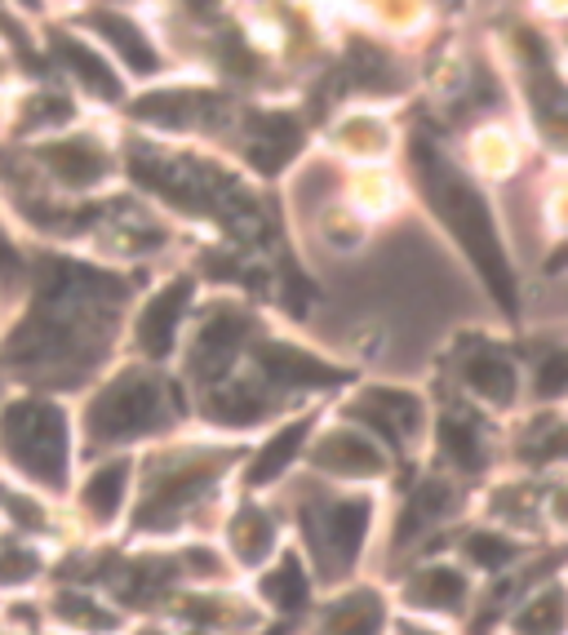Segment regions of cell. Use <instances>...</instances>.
<instances>
[{
  "instance_id": "6da1fadb",
  "label": "cell",
  "mask_w": 568,
  "mask_h": 635,
  "mask_svg": "<svg viewBox=\"0 0 568 635\" xmlns=\"http://www.w3.org/2000/svg\"><path fill=\"white\" fill-rule=\"evenodd\" d=\"M439 204H444V214H448L453 232H458V241L467 245V254L476 258V267L485 271L489 289L502 298V307H515L511 267H506V258H502V249H498V236H493V219H489L485 200H480V196H476L467 182L448 178V182L439 187Z\"/></svg>"
},
{
  "instance_id": "7a4b0ae2",
  "label": "cell",
  "mask_w": 568,
  "mask_h": 635,
  "mask_svg": "<svg viewBox=\"0 0 568 635\" xmlns=\"http://www.w3.org/2000/svg\"><path fill=\"white\" fill-rule=\"evenodd\" d=\"M10 449L14 463H23L32 476L41 480H58L63 476V454H67V427L63 413L49 404H14L10 409Z\"/></svg>"
},
{
  "instance_id": "3957f363",
  "label": "cell",
  "mask_w": 568,
  "mask_h": 635,
  "mask_svg": "<svg viewBox=\"0 0 568 635\" xmlns=\"http://www.w3.org/2000/svg\"><path fill=\"white\" fill-rule=\"evenodd\" d=\"M160 413V396L147 378H121L98 404H93V432L107 441H121V436H138L147 432Z\"/></svg>"
},
{
  "instance_id": "277c9868",
  "label": "cell",
  "mask_w": 568,
  "mask_h": 635,
  "mask_svg": "<svg viewBox=\"0 0 568 635\" xmlns=\"http://www.w3.org/2000/svg\"><path fill=\"white\" fill-rule=\"evenodd\" d=\"M187 302H191V280H174L169 289H160V293L147 302L143 321H138V343H143L147 356H165V352H169L174 330H178V321H182Z\"/></svg>"
},
{
  "instance_id": "5b68a950",
  "label": "cell",
  "mask_w": 568,
  "mask_h": 635,
  "mask_svg": "<svg viewBox=\"0 0 568 635\" xmlns=\"http://www.w3.org/2000/svg\"><path fill=\"white\" fill-rule=\"evenodd\" d=\"M263 369L271 382H285V387H315V382H343L347 374L343 369H333L298 347H263Z\"/></svg>"
},
{
  "instance_id": "8992f818",
  "label": "cell",
  "mask_w": 568,
  "mask_h": 635,
  "mask_svg": "<svg viewBox=\"0 0 568 635\" xmlns=\"http://www.w3.org/2000/svg\"><path fill=\"white\" fill-rule=\"evenodd\" d=\"M356 413H360L365 422H374L382 436H391V445H400V432H413V427H417L422 404H417L409 391H369Z\"/></svg>"
},
{
  "instance_id": "52a82bcc",
  "label": "cell",
  "mask_w": 568,
  "mask_h": 635,
  "mask_svg": "<svg viewBox=\"0 0 568 635\" xmlns=\"http://www.w3.org/2000/svg\"><path fill=\"white\" fill-rule=\"evenodd\" d=\"M54 54L76 71V80L89 89V93H98V98H121V80H116V71H111L89 45H80V41H71V36H54Z\"/></svg>"
},
{
  "instance_id": "ba28073f",
  "label": "cell",
  "mask_w": 568,
  "mask_h": 635,
  "mask_svg": "<svg viewBox=\"0 0 568 635\" xmlns=\"http://www.w3.org/2000/svg\"><path fill=\"white\" fill-rule=\"evenodd\" d=\"M241 338H245V321H241V315H232V311L213 315V321L204 325V334H200V343H196V369L200 374H218L226 360H232V352H236Z\"/></svg>"
},
{
  "instance_id": "9c48e42d",
  "label": "cell",
  "mask_w": 568,
  "mask_h": 635,
  "mask_svg": "<svg viewBox=\"0 0 568 635\" xmlns=\"http://www.w3.org/2000/svg\"><path fill=\"white\" fill-rule=\"evenodd\" d=\"M41 160H45L63 182H71V187H89V182H98L102 169H107L102 152H93L89 143H54V147H41Z\"/></svg>"
},
{
  "instance_id": "30bf717a",
  "label": "cell",
  "mask_w": 568,
  "mask_h": 635,
  "mask_svg": "<svg viewBox=\"0 0 568 635\" xmlns=\"http://www.w3.org/2000/svg\"><path fill=\"white\" fill-rule=\"evenodd\" d=\"M93 27L111 41V45H116V54L138 71V76H152L160 63H156V49L147 45V36L130 23V19H121V14H93Z\"/></svg>"
},
{
  "instance_id": "8fae6325",
  "label": "cell",
  "mask_w": 568,
  "mask_h": 635,
  "mask_svg": "<svg viewBox=\"0 0 568 635\" xmlns=\"http://www.w3.org/2000/svg\"><path fill=\"white\" fill-rule=\"evenodd\" d=\"M320 463L333 467V471H347V476H374V471H382V454L365 436H356V432L328 436L324 449H320Z\"/></svg>"
},
{
  "instance_id": "7c38bea8",
  "label": "cell",
  "mask_w": 568,
  "mask_h": 635,
  "mask_svg": "<svg viewBox=\"0 0 568 635\" xmlns=\"http://www.w3.org/2000/svg\"><path fill=\"white\" fill-rule=\"evenodd\" d=\"M254 130H258V147H254V165H263V169H276V165H285L293 152H298V121L293 116H280V112H271V116H258L254 121Z\"/></svg>"
},
{
  "instance_id": "4fadbf2b",
  "label": "cell",
  "mask_w": 568,
  "mask_h": 635,
  "mask_svg": "<svg viewBox=\"0 0 568 635\" xmlns=\"http://www.w3.org/2000/svg\"><path fill=\"white\" fill-rule=\"evenodd\" d=\"M307 432H311V422L302 417V422H289V427H285L280 436H271V445H267V449L258 454V463L249 467V484H267V480H276V476L298 458Z\"/></svg>"
},
{
  "instance_id": "5bb4252c",
  "label": "cell",
  "mask_w": 568,
  "mask_h": 635,
  "mask_svg": "<svg viewBox=\"0 0 568 635\" xmlns=\"http://www.w3.org/2000/svg\"><path fill=\"white\" fill-rule=\"evenodd\" d=\"M365 528H369V506L365 502H337L328 515V543L337 552V560H352L365 543Z\"/></svg>"
},
{
  "instance_id": "9a60e30c",
  "label": "cell",
  "mask_w": 568,
  "mask_h": 635,
  "mask_svg": "<svg viewBox=\"0 0 568 635\" xmlns=\"http://www.w3.org/2000/svg\"><path fill=\"white\" fill-rule=\"evenodd\" d=\"M467 378H471V387L485 396V400H493V404H511V396H515V369L493 352V356H476L471 365H467Z\"/></svg>"
},
{
  "instance_id": "2e32d148",
  "label": "cell",
  "mask_w": 568,
  "mask_h": 635,
  "mask_svg": "<svg viewBox=\"0 0 568 635\" xmlns=\"http://www.w3.org/2000/svg\"><path fill=\"white\" fill-rule=\"evenodd\" d=\"M134 116H138V121H152V125L178 130V125H187V121L196 116V98H191V93H147V98L134 102Z\"/></svg>"
},
{
  "instance_id": "e0dca14e",
  "label": "cell",
  "mask_w": 568,
  "mask_h": 635,
  "mask_svg": "<svg viewBox=\"0 0 568 635\" xmlns=\"http://www.w3.org/2000/svg\"><path fill=\"white\" fill-rule=\"evenodd\" d=\"M413 604H435V609H453L463 595H467V582L453 573V569H426L417 582H413Z\"/></svg>"
},
{
  "instance_id": "ac0fdd59",
  "label": "cell",
  "mask_w": 568,
  "mask_h": 635,
  "mask_svg": "<svg viewBox=\"0 0 568 635\" xmlns=\"http://www.w3.org/2000/svg\"><path fill=\"white\" fill-rule=\"evenodd\" d=\"M121 493H125V463H111V467H102L93 480H89V489H85V502H89V511L93 515H116V506H121Z\"/></svg>"
},
{
  "instance_id": "d6986e66",
  "label": "cell",
  "mask_w": 568,
  "mask_h": 635,
  "mask_svg": "<svg viewBox=\"0 0 568 635\" xmlns=\"http://www.w3.org/2000/svg\"><path fill=\"white\" fill-rule=\"evenodd\" d=\"M378 622H382V609L374 604V595H356L328 617V635H374Z\"/></svg>"
},
{
  "instance_id": "ffe728a7",
  "label": "cell",
  "mask_w": 568,
  "mask_h": 635,
  "mask_svg": "<svg viewBox=\"0 0 568 635\" xmlns=\"http://www.w3.org/2000/svg\"><path fill=\"white\" fill-rule=\"evenodd\" d=\"M515 626H520V635H559V626H564V595H559V591L537 595V600L515 617Z\"/></svg>"
},
{
  "instance_id": "44dd1931",
  "label": "cell",
  "mask_w": 568,
  "mask_h": 635,
  "mask_svg": "<svg viewBox=\"0 0 568 635\" xmlns=\"http://www.w3.org/2000/svg\"><path fill=\"white\" fill-rule=\"evenodd\" d=\"M271 543H276V534H271V524H267L263 511H245V515L236 520V552H241L249 565L263 560V556L271 552Z\"/></svg>"
},
{
  "instance_id": "7402d4cb",
  "label": "cell",
  "mask_w": 568,
  "mask_h": 635,
  "mask_svg": "<svg viewBox=\"0 0 568 635\" xmlns=\"http://www.w3.org/2000/svg\"><path fill=\"white\" fill-rule=\"evenodd\" d=\"M263 587H267V595H271L276 609H298V604L307 600V573H302L298 560H285Z\"/></svg>"
},
{
  "instance_id": "603a6c76",
  "label": "cell",
  "mask_w": 568,
  "mask_h": 635,
  "mask_svg": "<svg viewBox=\"0 0 568 635\" xmlns=\"http://www.w3.org/2000/svg\"><path fill=\"white\" fill-rule=\"evenodd\" d=\"M439 441L448 449V458H458L463 467H480V441H476V427L471 422H458V417H448L444 427H439Z\"/></svg>"
},
{
  "instance_id": "cb8c5ba5",
  "label": "cell",
  "mask_w": 568,
  "mask_h": 635,
  "mask_svg": "<svg viewBox=\"0 0 568 635\" xmlns=\"http://www.w3.org/2000/svg\"><path fill=\"white\" fill-rule=\"evenodd\" d=\"M467 552H471L476 565H485V569H502V565L515 556V543H511V538H498V534H476V538L467 543Z\"/></svg>"
},
{
  "instance_id": "d4e9b609",
  "label": "cell",
  "mask_w": 568,
  "mask_h": 635,
  "mask_svg": "<svg viewBox=\"0 0 568 635\" xmlns=\"http://www.w3.org/2000/svg\"><path fill=\"white\" fill-rule=\"evenodd\" d=\"M213 413L226 417V422H249V417L263 413V400L249 396V391H222V396L213 400Z\"/></svg>"
},
{
  "instance_id": "484cf974",
  "label": "cell",
  "mask_w": 568,
  "mask_h": 635,
  "mask_svg": "<svg viewBox=\"0 0 568 635\" xmlns=\"http://www.w3.org/2000/svg\"><path fill=\"white\" fill-rule=\"evenodd\" d=\"M537 391L542 396H564L568 391V356H550L537 374Z\"/></svg>"
},
{
  "instance_id": "4316f807",
  "label": "cell",
  "mask_w": 568,
  "mask_h": 635,
  "mask_svg": "<svg viewBox=\"0 0 568 635\" xmlns=\"http://www.w3.org/2000/svg\"><path fill=\"white\" fill-rule=\"evenodd\" d=\"M400 635H431V631H413V626H404V631H400Z\"/></svg>"
},
{
  "instance_id": "83f0119b",
  "label": "cell",
  "mask_w": 568,
  "mask_h": 635,
  "mask_svg": "<svg viewBox=\"0 0 568 635\" xmlns=\"http://www.w3.org/2000/svg\"><path fill=\"white\" fill-rule=\"evenodd\" d=\"M23 5H27V10H36V5H41V0H23Z\"/></svg>"
}]
</instances>
